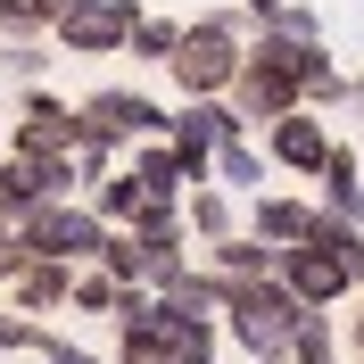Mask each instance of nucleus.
<instances>
[{"label":"nucleus","mask_w":364,"mask_h":364,"mask_svg":"<svg viewBox=\"0 0 364 364\" xmlns=\"http://www.w3.org/2000/svg\"><path fill=\"white\" fill-rule=\"evenodd\" d=\"M306 224H315L306 199H257V240H265V249H298Z\"/></svg>","instance_id":"9b49d317"},{"label":"nucleus","mask_w":364,"mask_h":364,"mask_svg":"<svg viewBox=\"0 0 364 364\" xmlns=\"http://www.w3.org/2000/svg\"><path fill=\"white\" fill-rule=\"evenodd\" d=\"M33 348H42L50 364H100V356H91V348H67V340H50V331H42V340H33Z\"/></svg>","instance_id":"aec40b11"},{"label":"nucleus","mask_w":364,"mask_h":364,"mask_svg":"<svg viewBox=\"0 0 364 364\" xmlns=\"http://www.w3.org/2000/svg\"><path fill=\"white\" fill-rule=\"evenodd\" d=\"M133 182H141V199H174L191 174H182V158L166 141H149V149H133Z\"/></svg>","instance_id":"f8f14e48"},{"label":"nucleus","mask_w":364,"mask_h":364,"mask_svg":"<svg viewBox=\"0 0 364 364\" xmlns=\"http://www.w3.org/2000/svg\"><path fill=\"white\" fill-rule=\"evenodd\" d=\"M298 249L331 257V265L348 273V290L364 282V224H340V215H323V207H315V224H306V240H298Z\"/></svg>","instance_id":"1a4fd4ad"},{"label":"nucleus","mask_w":364,"mask_h":364,"mask_svg":"<svg viewBox=\"0 0 364 364\" xmlns=\"http://www.w3.org/2000/svg\"><path fill=\"white\" fill-rule=\"evenodd\" d=\"M265 149H273V158H282V166H298V174H315V166L323 158H331V133H323V116H273V124H265Z\"/></svg>","instance_id":"0eeeda50"},{"label":"nucleus","mask_w":364,"mask_h":364,"mask_svg":"<svg viewBox=\"0 0 364 364\" xmlns=\"http://www.w3.org/2000/svg\"><path fill=\"white\" fill-rule=\"evenodd\" d=\"M33 340H42V331H33L25 315H0V356H9V348H33Z\"/></svg>","instance_id":"6ab92c4d"},{"label":"nucleus","mask_w":364,"mask_h":364,"mask_svg":"<svg viewBox=\"0 0 364 364\" xmlns=\"http://www.w3.org/2000/svg\"><path fill=\"white\" fill-rule=\"evenodd\" d=\"M17 273H25V240H17L9 215H0V282H17Z\"/></svg>","instance_id":"f3484780"},{"label":"nucleus","mask_w":364,"mask_h":364,"mask_svg":"<svg viewBox=\"0 0 364 364\" xmlns=\"http://www.w3.org/2000/svg\"><path fill=\"white\" fill-rule=\"evenodd\" d=\"M298 50L306 42H290V33L240 50V75H232V116L240 124H273V116L298 108Z\"/></svg>","instance_id":"7ed1b4c3"},{"label":"nucleus","mask_w":364,"mask_h":364,"mask_svg":"<svg viewBox=\"0 0 364 364\" xmlns=\"http://www.w3.org/2000/svg\"><path fill=\"white\" fill-rule=\"evenodd\" d=\"M124 282H108V273H75V290H67V306H83V315H124Z\"/></svg>","instance_id":"ddd939ff"},{"label":"nucleus","mask_w":364,"mask_h":364,"mask_svg":"<svg viewBox=\"0 0 364 364\" xmlns=\"http://www.w3.org/2000/svg\"><path fill=\"white\" fill-rule=\"evenodd\" d=\"M207 290H215V306L232 315V331H240L249 356H282L290 331H298V315H306L273 273H257V282H224V273H207Z\"/></svg>","instance_id":"f03ea898"},{"label":"nucleus","mask_w":364,"mask_h":364,"mask_svg":"<svg viewBox=\"0 0 364 364\" xmlns=\"http://www.w3.org/2000/svg\"><path fill=\"white\" fill-rule=\"evenodd\" d=\"M17 240H25V257L75 265V257H100V249H108V224H100L91 207H67V199H50V207H33V215H17Z\"/></svg>","instance_id":"39448f33"},{"label":"nucleus","mask_w":364,"mask_h":364,"mask_svg":"<svg viewBox=\"0 0 364 364\" xmlns=\"http://www.w3.org/2000/svg\"><path fill=\"white\" fill-rule=\"evenodd\" d=\"M348 100H356V108H364V75H356V83H348Z\"/></svg>","instance_id":"4be33fe9"},{"label":"nucleus","mask_w":364,"mask_h":364,"mask_svg":"<svg viewBox=\"0 0 364 364\" xmlns=\"http://www.w3.org/2000/svg\"><path fill=\"white\" fill-rule=\"evenodd\" d=\"M0 33H42V17H33V0H0Z\"/></svg>","instance_id":"a211bd4d"},{"label":"nucleus","mask_w":364,"mask_h":364,"mask_svg":"<svg viewBox=\"0 0 364 364\" xmlns=\"http://www.w3.org/2000/svg\"><path fill=\"white\" fill-rule=\"evenodd\" d=\"M174 83L191 91V100H215V91H232V75H240V33H232V17H207V25H191L174 42Z\"/></svg>","instance_id":"20e7f679"},{"label":"nucleus","mask_w":364,"mask_h":364,"mask_svg":"<svg viewBox=\"0 0 364 364\" xmlns=\"http://www.w3.org/2000/svg\"><path fill=\"white\" fill-rule=\"evenodd\" d=\"M124 42L141 50V58H174V42H182V25H166V17H133V33Z\"/></svg>","instance_id":"dca6fc26"},{"label":"nucleus","mask_w":364,"mask_h":364,"mask_svg":"<svg viewBox=\"0 0 364 364\" xmlns=\"http://www.w3.org/2000/svg\"><path fill=\"white\" fill-rule=\"evenodd\" d=\"M67 290H75V273H67V265H50V257H25V273L9 282L17 315H50V306H67Z\"/></svg>","instance_id":"9d476101"},{"label":"nucleus","mask_w":364,"mask_h":364,"mask_svg":"<svg viewBox=\"0 0 364 364\" xmlns=\"http://www.w3.org/2000/svg\"><path fill=\"white\" fill-rule=\"evenodd\" d=\"M273 282H282L306 315H323L331 298H348V273L331 265V257H315V249H273Z\"/></svg>","instance_id":"423d86ee"},{"label":"nucleus","mask_w":364,"mask_h":364,"mask_svg":"<svg viewBox=\"0 0 364 364\" xmlns=\"http://www.w3.org/2000/svg\"><path fill=\"white\" fill-rule=\"evenodd\" d=\"M191 224H199L207 240H232V199L224 191H191Z\"/></svg>","instance_id":"2eb2a0df"},{"label":"nucleus","mask_w":364,"mask_h":364,"mask_svg":"<svg viewBox=\"0 0 364 364\" xmlns=\"http://www.w3.org/2000/svg\"><path fill=\"white\" fill-rule=\"evenodd\" d=\"M58 33H67V50H91V58H100V50H124V33H133V9H124V0H91V9H75Z\"/></svg>","instance_id":"6e6552de"},{"label":"nucleus","mask_w":364,"mask_h":364,"mask_svg":"<svg viewBox=\"0 0 364 364\" xmlns=\"http://www.w3.org/2000/svg\"><path fill=\"white\" fill-rule=\"evenodd\" d=\"M207 174H215V182H257V149H249L240 133H232V141H215V158H207Z\"/></svg>","instance_id":"4468645a"},{"label":"nucleus","mask_w":364,"mask_h":364,"mask_svg":"<svg viewBox=\"0 0 364 364\" xmlns=\"http://www.w3.org/2000/svg\"><path fill=\"white\" fill-rule=\"evenodd\" d=\"M348 340H356V356H364V306H356V323H348Z\"/></svg>","instance_id":"412c9836"},{"label":"nucleus","mask_w":364,"mask_h":364,"mask_svg":"<svg viewBox=\"0 0 364 364\" xmlns=\"http://www.w3.org/2000/svg\"><path fill=\"white\" fill-rule=\"evenodd\" d=\"M124 348L116 364H215V323L207 315H182L174 298H124Z\"/></svg>","instance_id":"f257e3e1"}]
</instances>
